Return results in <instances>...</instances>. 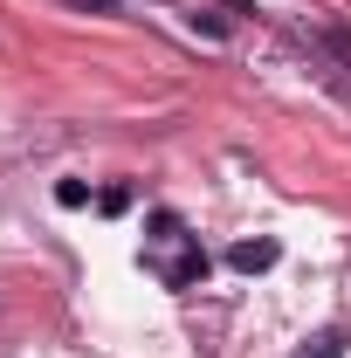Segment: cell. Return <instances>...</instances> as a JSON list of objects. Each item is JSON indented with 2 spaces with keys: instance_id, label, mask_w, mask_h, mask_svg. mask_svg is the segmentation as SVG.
Instances as JSON below:
<instances>
[{
  "instance_id": "obj_1",
  "label": "cell",
  "mask_w": 351,
  "mask_h": 358,
  "mask_svg": "<svg viewBox=\"0 0 351 358\" xmlns=\"http://www.w3.org/2000/svg\"><path fill=\"white\" fill-rule=\"evenodd\" d=\"M351 352V324H331V331H317L310 345H296L289 358H345Z\"/></svg>"
},
{
  "instance_id": "obj_3",
  "label": "cell",
  "mask_w": 351,
  "mask_h": 358,
  "mask_svg": "<svg viewBox=\"0 0 351 358\" xmlns=\"http://www.w3.org/2000/svg\"><path fill=\"white\" fill-rule=\"evenodd\" d=\"M159 275H166V289H186V282H200V275H207V255L186 241V255H179V262H166Z\"/></svg>"
},
{
  "instance_id": "obj_2",
  "label": "cell",
  "mask_w": 351,
  "mask_h": 358,
  "mask_svg": "<svg viewBox=\"0 0 351 358\" xmlns=\"http://www.w3.org/2000/svg\"><path fill=\"white\" fill-rule=\"evenodd\" d=\"M275 255H282L275 241H241V248H227V262L241 268V275H255V268H275Z\"/></svg>"
},
{
  "instance_id": "obj_4",
  "label": "cell",
  "mask_w": 351,
  "mask_h": 358,
  "mask_svg": "<svg viewBox=\"0 0 351 358\" xmlns=\"http://www.w3.org/2000/svg\"><path fill=\"white\" fill-rule=\"evenodd\" d=\"M55 200H62V207H89V186H83V179H62Z\"/></svg>"
}]
</instances>
